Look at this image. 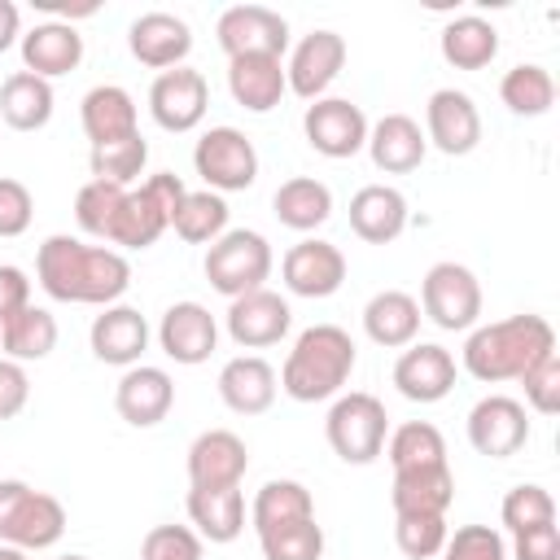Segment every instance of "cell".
Masks as SVG:
<instances>
[{"mask_svg":"<svg viewBox=\"0 0 560 560\" xmlns=\"http://www.w3.org/2000/svg\"><path fill=\"white\" fill-rule=\"evenodd\" d=\"M39 289L52 302L74 306H114L131 284V262L109 245H88L79 236H48L35 254Z\"/></svg>","mask_w":560,"mask_h":560,"instance_id":"cell-1","label":"cell"},{"mask_svg":"<svg viewBox=\"0 0 560 560\" xmlns=\"http://www.w3.org/2000/svg\"><path fill=\"white\" fill-rule=\"evenodd\" d=\"M551 350H556V332L542 315H508V319H494V324H481L468 332L464 372L486 385L521 381V372L534 368Z\"/></svg>","mask_w":560,"mask_h":560,"instance_id":"cell-2","label":"cell"},{"mask_svg":"<svg viewBox=\"0 0 560 560\" xmlns=\"http://www.w3.org/2000/svg\"><path fill=\"white\" fill-rule=\"evenodd\" d=\"M354 341L346 328L337 324H311L306 332H298L284 368H280V389L293 402H324L332 394H341V385L354 372Z\"/></svg>","mask_w":560,"mask_h":560,"instance_id":"cell-3","label":"cell"},{"mask_svg":"<svg viewBox=\"0 0 560 560\" xmlns=\"http://www.w3.org/2000/svg\"><path fill=\"white\" fill-rule=\"evenodd\" d=\"M184 192H188L184 179L171 175V171L153 175L140 188H127L118 210H114V219H109V228H105V245L109 249H149L171 228Z\"/></svg>","mask_w":560,"mask_h":560,"instance_id":"cell-4","label":"cell"},{"mask_svg":"<svg viewBox=\"0 0 560 560\" xmlns=\"http://www.w3.org/2000/svg\"><path fill=\"white\" fill-rule=\"evenodd\" d=\"M66 534V508L57 494L35 490L18 477L0 481V542L18 551H44L61 542Z\"/></svg>","mask_w":560,"mask_h":560,"instance_id":"cell-5","label":"cell"},{"mask_svg":"<svg viewBox=\"0 0 560 560\" xmlns=\"http://www.w3.org/2000/svg\"><path fill=\"white\" fill-rule=\"evenodd\" d=\"M324 433H328V446L337 451V459H346V464H372L385 451V438H389L385 402L376 394L350 389V394H341L328 407Z\"/></svg>","mask_w":560,"mask_h":560,"instance_id":"cell-6","label":"cell"},{"mask_svg":"<svg viewBox=\"0 0 560 560\" xmlns=\"http://www.w3.org/2000/svg\"><path fill=\"white\" fill-rule=\"evenodd\" d=\"M271 276V245L254 228H228L210 249H206V280L223 298H241L262 289Z\"/></svg>","mask_w":560,"mask_h":560,"instance_id":"cell-7","label":"cell"},{"mask_svg":"<svg viewBox=\"0 0 560 560\" xmlns=\"http://www.w3.org/2000/svg\"><path fill=\"white\" fill-rule=\"evenodd\" d=\"M192 166L210 192H245L258 179V149L241 127H210L192 149Z\"/></svg>","mask_w":560,"mask_h":560,"instance_id":"cell-8","label":"cell"},{"mask_svg":"<svg viewBox=\"0 0 560 560\" xmlns=\"http://www.w3.org/2000/svg\"><path fill=\"white\" fill-rule=\"evenodd\" d=\"M420 311L442 332H464L481 315V284L464 262H433L420 280Z\"/></svg>","mask_w":560,"mask_h":560,"instance_id":"cell-9","label":"cell"},{"mask_svg":"<svg viewBox=\"0 0 560 560\" xmlns=\"http://www.w3.org/2000/svg\"><path fill=\"white\" fill-rule=\"evenodd\" d=\"M219 48L232 57H284L289 48V22L267 4H232L214 22Z\"/></svg>","mask_w":560,"mask_h":560,"instance_id":"cell-10","label":"cell"},{"mask_svg":"<svg viewBox=\"0 0 560 560\" xmlns=\"http://www.w3.org/2000/svg\"><path fill=\"white\" fill-rule=\"evenodd\" d=\"M302 136L315 153L341 162L368 144V114L346 96H319L302 114Z\"/></svg>","mask_w":560,"mask_h":560,"instance_id":"cell-11","label":"cell"},{"mask_svg":"<svg viewBox=\"0 0 560 560\" xmlns=\"http://www.w3.org/2000/svg\"><path fill=\"white\" fill-rule=\"evenodd\" d=\"M210 109V83L201 70L192 66H175V70H162L149 88V114L162 131H192Z\"/></svg>","mask_w":560,"mask_h":560,"instance_id":"cell-12","label":"cell"},{"mask_svg":"<svg viewBox=\"0 0 560 560\" xmlns=\"http://www.w3.org/2000/svg\"><path fill=\"white\" fill-rule=\"evenodd\" d=\"M280 280L298 298H332L346 284V254L332 241L306 236L280 258Z\"/></svg>","mask_w":560,"mask_h":560,"instance_id":"cell-13","label":"cell"},{"mask_svg":"<svg viewBox=\"0 0 560 560\" xmlns=\"http://www.w3.org/2000/svg\"><path fill=\"white\" fill-rule=\"evenodd\" d=\"M468 442L477 455L490 459H508L529 442V420H525V402L508 398V394H486L481 402H472L468 411Z\"/></svg>","mask_w":560,"mask_h":560,"instance_id":"cell-14","label":"cell"},{"mask_svg":"<svg viewBox=\"0 0 560 560\" xmlns=\"http://www.w3.org/2000/svg\"><path fill=\"white\" fill-rule=\"evenodd\" d=\"M424 140L442 149L446 158H464L481 144V114L468 92L459 88H438L424 105Z\"/></svg>","mask_w":560,"mask_h":560,"instance_id":"cell-15","label":"cell"},{"mask_svg":"<svg viewBox=\"0 0 560 560\" xmlns=\"http://www.w3.org/2000/svg\"><path fill=\"white\" fill-rule=\"evenodd\" d=\"M158 346L171 363L197 368L214 354L219 346V324L201 302H171L162 324H158Z\"/></svg>","mask_w":560,"mask_h":560,"instance_id":"cell-16","label":"cell"},{"mask_svg":"<svg viewBox=\"0 0 560 560\" xmlns=\"http://www.w3.org/2000/svg\"><path fill=\"white\" fill-rule=\"evenodd\" d=\"M114 407L118 416L131 424V429H153L171 416L175 407V381L166 368H153V363H136L118 376V389H114Z\"/></svg>","mask_w":560,"mask_h":560,"instance_id":"cell-17","label":"cell"},{"mask_svg":"<svg viewBox=\"0 0 560 560\" xmlns=\"http://www.w3.org/2000/svg\"><path fill=\"white\" fill-rule=\"evenodd\" d=\"M346 66V39L337 31H311L298 39L289 66H284V79H289V92H298L302 101H319L332 79L341 74Z\"/></svg>","mask_w":560,"mask_h":560,"instance_id":"cell-18","label":"cell"},{"mask_svg":"<svg viewBox=\"0 0 560 560\" xmlns=\"http://www.w3.org/2000/svg\"><path fill=\"white\" fill-rule=\"evenodd\" d=\"M289 324H293V311H289V302H284L280 293H271V289L241 293V298H232V306H228V337H232L236 346H245V350H262V346L284 341Z\"/></svg>","mask_w":560,"mask_h":560,"instance_id":"cell-19","label":"cell"},{"mask_svg":"<svg viewBox=\"0 0 560 560\" xmlns=\"http://www.w3.org/2000/svg\"><path fill=\"white\" fill-rule=\"evenodd\" d=\"M394 385L411 402H442L455 389V359L446 346L411 341L394 363Z\"/></svg>","mask_w":560,"mask_h":560,"instance_id":"cell-20","label":"cell"},{"mask_svg":"<svg viewBox=\"0 0 560 560\" xmlns=\"http://www.w3.org/2000/svg\"><path fill=\"white\" fill-rule=\"evenodd\" d=\"M127 48H131V57H136L140 66H149V70H175V66H184V57L192 52V31H188L184 18L153 9V13H140V18L131 22Z\"/></svg>","mask_w":560,"mask_h":560,"instance_id":"cell-21","label":"cell"},{"mask_svg":"<svg viewBox=\"0 0 560 560\" xmlns=\"http://www.w3.org/2000/svg\"><path fill=\"white\" fill-rule=\"evenodd\" d=\"M88 341H92V354L101 363H109V368H136L140 354L149 350V319L136 306H122V302L101 306V315L92 319Z\"/></svg>","mask_w":560,"mask_h":560,"instance_id":"cell-22","label":"cell"},{"mask_svg":"<svg viewBox=\"0 0 560 560\" xmlns=\"http://www.w3.org/2000/svg\"><path fill=\"white\" fill-rule=\"evenodd\" d=\"M249 446L232 429H206L188 446V486H241Z\"/></svg>","mask_w":560,"mask_h":560,"instance_id":"cell-23","label":"cell"},{"mask_svg":"<svg viewBox=\"0 0 560 560\" xmlns=\"http://www.w3.org/2000/svg\"><path fill=\"white\" fill-rule=\"evenodd\" d=\"M18 44H22V70H31L39 79L70 74L83 61V35L74 31V22H61V18L35 22Z\"/></svg>","mask_w":560,"mask_h":560,"instance_id":"cell-24","label":"cell"},{"mask_svg":"<svg viewBox=\"0 0 560 560\" xmlns=\"http://www.w3.org/2000/svg\"><path fill=\"white\" fill-rule=\"evenodd\" d=\"M363 149L372 153V166L376 171L407 175V171H416L424 162L429 140H424V131H420V122L411 114H385V118H376L368 127V144Z\"/></svg>","mask_w":560,"mask_h":560,"instance_id":"cell-25","label":"cell"},{"mask_svg":"<svg viewBox=\"0 0 560 560\" xmlns=\"http://www.w3.org/2000/svg\"><path fill=\"white\" fill-rule=\"evenodd\" d=\"M276 389H280L276 368L262 354H236L219 372V398L236 416H262L276 402Z\"/></svg>","mask_w":560,"mask_h":560,"instance_id":"cell-26","label":"cell"},{"mask_svg":"<svg viewBox=\"0 0 560 560\" xmlns=\"http://www.w3.org/2000/svg\"><path fill=\"white\" fill-rule=\"evenodd\" d=\"M350 228L368 245H389L407 228V197L389 184H363L350 197Z\"/></svg>","mask_w":560,"mask_h":560,"instance_id":"cell-27","label":"cell"},{"mask_svg":"<svg viewBox=\"0 0 560 560\" xmlns=\"http://www.w3.org/2000/svg\"><path fill=\"white\" fill-rule=\"evenodd\" d=\"M188 521L201 542H236L245 534V490L241 486H192Z\"/></svg>","mask_w":560,"mask_h":560,"instance_id":"cell-28","label":"cell"},{"mask_svg":"<svg viewBox=\"0 0 560 560\" xmlns=\"http://www.w3.org/2000/svg\"><path fill=\"white\" fill-rule=\"evenodd\" d=\"M451 499H455V477L446 464L394 472V486H389L394 516H446Z\"/></svg>","mask_w":560,"mask_h":560,"instance_id":"cell-29","label":"cell"},{"mask_svg":"<svg viewBox=\"0 0 560 560\" xmlns=\"http://www.w3.org/2000/svg\"><path fill=\"white\" fill-rule=\"evenodd\" d=\"M228 92L249 114H271L289 92L280 57H232L228 61Z\"/></svg>","mask_w":560,"mask_h":560,"instance_id":"cell-30","label":"cell"},{"mask_svg":"<svg viewBox=\"0 0 560 560\" xmlns=\"http://www.w3.org/2000/svg\"><path fill=\"white\" fill-rule=\"evenodd\" d=\"M79 122H83V136L92 144H109V140H122V136H136L140 131L136 101L118 83H96L83 96V105H79Z\"/></svg>","mask_w":560,"mask_h":560,"instance_id":"cell-31","label":"cell"},{"mask_svg":"<svg viewBox=\"0 0 560 560\" xmlns=\"http://www.w3.org/2000/svg\"><path fill=\"white\" fill-rule=\"evenodd\" d=\"M420 302L411 298V293H402V289H381V293H372L368 298V306H363V332L376 341V346H385V350H402V346H411L416 341V332H420Z\"/></svg>","mask_w":560,"mask_h":560,"instance_id":"cell-32","label":"cell"},{"mask_svg":"<svg viewBox=\"0 0 560 560\" xmlns=\"http://www.w3.org/2000/svg\"><path fill=\"white\" fill-rule=\"evenodd\" d=\"M271 210H276V219H280L284 228H293V232H315V228H324L328 214H332V188H328L324 179H315V175H293V179H284V184L276 188Z\"/></svg>","mask_w":560,"mask_h":560,"instance_id":"cell-33","label":"cell"},{"mask_svg":"<svg viewBox=\"0 0 560 560\" xmlns=\"http://www.w3.org/2000/svg\"><path fill=\"white\" fill-rule=\"evenodd\" d=\"M0 118L13 131H39L52 118V83L31 74V70H13L0 83Z\"/></svg>","mask_w":560,"mask_h":560,"instance_id":"cell-34","label":"cell"},{"mask_svg":"<svg viewBox=\"0 0 560 560\" xmlns=\"http://www.w3.org/2000/svg\"><path fill=\"white\" fill-rule=\"evenodd\" d=\"M438 48L442 57L455 66V70H481L499 57V31L477 18V13H464V18H451L438 35Z\"/></svg>","mask_w":560,"mask_h":560,"instance_id":"cell-35","label":"cell"},{"mask_svg":"<svg viewBox=\"0 0 560 560\" xmlns=\"http://www.w3.org/2000/svg\"><path fill=\"white\" fill-rule=\"evenodd\" d=\"M0 350L13 363H39V359H48L57 350V319H52V311H44L35 302L26 311H18L9 324H0Z\"/></svg>","mask_w":560,"mask_h":560,"instance_id":"cell-36","label":"cell"},{"mask_svg":"<svg viewBox=\"0 0 560 560\" xmlns=\"http://www.w3.org/2000/svg\"><path fill=\"white\" fill-rule=\"evenodd\" d=\"M306 516H315V503H311V490L293 477L267 481L249 503V521H254L258 534H267L276 525H289V521H306Z\"/></svg>","mask_w":560,"mask_h":560,"instance_id":"cell-37","label":"cell"},{"mask_svg":"<svg viewBox=\"0 0 560 560\" xmlns=\"http://www.w3.org/2000/svg\"><path fill=\"white\" fill-rule=\"evenodd\" d=\"M499 96H503V105H508L512 114H521V118H538V114H547L551 101H556V79H551L547 66H538V61H521V66H512V70L503 74Z\"/></svg>","mask_w":560,"mask_h":560,"instance_id":"cell-38","label":"cell"},{"mask_svg":"<svg viewBox=\"0 0 560 560\" xmlns=\"http://www.w3.org/2000/svg\"><path fill=\"white\" fill-rule=\"evenodd\" d=\"M171 228H175V236L188 241V245H214V241L228 232V201H223L219 192H210V188L184 192V201H179Z\"/></svg>","mask_w":560,"mask_h":560,"instance_id":"cell-39","label":"cell"},{"mask_svg":"<svg viewBox=\"0 0 560 560\" xmlns=\"http://www.w3.org/2000/svg\"><path fill=\"white\" fill-rule=\"evenodd\" d=\"M385 455H389L394 472L446 464V438H442L438 424H429V420H407V424H398V429L385 438Z\"/></svg>","mask_w":560,"mask_h":560,"instance_id":"cell-40","label":"cell"},{"mask_svg":"<svg viewBox=\"0 0 560 560\" xmlns=\"http://www.w3.org/2000/svg\"><path fill=\"white\" fill-rule=\"evenodd\" d=\"M149 162V144L144 136H122V140H109V144H92L88 153V166H92V179H105V184H118L127 188Z\"/></svg>","mask_w":560,"mask_h":560,"instance_id":"cell-41","label":"cell"},{"mask_svg":"<svg viewBox=\"0 0 560 560\" xmlns=\"http://www.w3.org/2000/svg\"><path fill=\"white\" fill-rule=\"evenodd\" d=\"M258 542H262L267 560H319L324 556V525L315 516L289 521V525H276V529L258 534Z\"/></svg>","mask_w":560,"mask_h":560,"instance_id":"cell-42","label":"cell"},{"mask_svg":"<svg viewBox=\"0 0 560 560\" xmlns=\"http://www.w3.org/2000/svg\"><path fill=\"white\" fill-rule=\"evenodd\" d=\"M499 516H503V525H508L512 534L534 529V525H551V521H556V499H551L542 486L521 481V486H512V490L503 494Z\"/></svg>","mask_w":560,"mask_h":560,"instance_id":"cell-43","label":"cell"},{"mask_svg":"<svg viewBox=\"0 0 560 560\" xmlns=\"http://www.w3.org/2000/svg\"><path fill=\"white\" fill-rule=\"evenodd\" d=\"M446 516H394V542L407 560L442 556L446 547Z\"/></svg>","mask_w":560,"mask_h":560,"instance_id":"cell-44","label":"cell"},{"mask_svg":"<svg viewBox=\"0 0 560 560\" xmlns=\"http://www.w3.org/2000/svg\"><path fill=\"white\" fill-rule=\"evenodd\" d=\"M122 192H127V188H118V184L88 179V184L79 188V197H74V219H79V228H83L88 236L105 241V228H109V219H114Z\"/></svg>","mask_w":560,"mask_h":560,"instance_id":"cell-45","label":"cell"},{"mask_svg":"<svg viewBox=\"0 0 560 560\" xmlns=\"http://www.w3.org/2000/svg\"><path fill=\"white\" fill-rule=\"evenodd\" d=\"M201 534L188 525H153L140 542V560H201Z\"/></svg>","mask_w":560,"mask_h":560,"instance_id":"cell-46","label":"cell"},{"mask_svg":"<svg viewBox=\"0 0 560 560\" xmlns=\"http://www.w3.org/2000/svg\"><path fill=\"white\" fill-rule=\"evenodd\" d=\"M442 560H508V542L490 525H459L455 534H446Z\"/></svg>","mask_w":560,"mask_h":560,"instance_id":"cell-47","label":"cell"},{"mask_svg":"<svg viewBox=\"0 0 560 560\" xmlns=\"http://www.w3.org/2000/svg\"><path fill=\"white\" fill-rule=\"evenodd\" d=\"M521 385H525V402L538 411V416H556L560 411V354H542L534 368L521 372Z\"/></svg>","mask_w":560,"mask_h":560,"instance_id":"cell-48","label":"cell"},{"mask_svg":"<svg viewBox=\"0 0 560 560\" xmlns=\"http://www.w3.org/2000/svg\"><path fill=\"white\" fill-rule=\"evenodd\" d=\"M35 219V197L22 179L0 175V236H22Z\"/></svg>","mask_w":560,"mask_h":560,"instance_id":"cell-49","label":"cell"},{"mask_svg":"<svg viewBox=\"0 0 560 560\" xmlns=\"http://www.w3.org/2000/svg\"><path fill=\"white\" fill-rule=\"evenodd\" d=\"M512 556L516 560H560V529H556V521L512 534Z\"/></svg>","mask_w":560,"mask_h":560,"instance_id":"cell-50","label":"cell"},{"mask_svg":"<svg viewBox=\"0 0 560 560\" xmlns=\"http://www.w3.org/2000/svg\"><path fill=\"white\" fill-rule=\"evenodd\" d=\"M31 398V376L22 363L0 359V420H13Z\"/></svg>","mask_w":560,"mask_h":560,"instance_id":"cell-51","label":"cell"},{"mask_svg":"<svg viewBox=\"0 0 560 560\" xmlns=\"http://www.w3.org/2000/svg\"><path fill=\"white\" fill-rule=\"evenodd\" d=\"M26 306H31V280H26V271L13 267V262H4L0 267V324H9Z\"/></svg>","mask_w":560,"mask_h":560,"instance_id":"cell-52","label":"cell"},{"mask_svg":"<svg viewBox=\"0 0 560 560\" xmlns=\"http://www.w3.org/2000/svg\"><path fill=\"white\" fill-rule=\"evenodd\" d=\"M22 39V13L13 0H0V52H9Z\"/></svg>","mask_w":560,"mask_h":560,"instance_id":"cell-53","label":"cell"},{"mask_svg":"<svg viewBox=\"0 0 560 560\" xmlns=\"http://www.w3.org/2000/svg\"><path fill=\"white\" fill-rule=\"evenodd\" d=\"M0 560H26V551H18V547H4V542H0Z\"/></svg>","mask_w":560,"mask_h":560,"instance_id":"cell-54","label":"cell"},{"mask_svg":"<svg viewBox=\"0 0 560 560\" xmlns=\"http://www.w3.org/2000/svg\"><path fill=\"white\" fill-rule=\"evenodd\" d=\"M57 560H88V556H79V551H70V556H57Z\"/></svg>","mask_w":560,"mask_h":560,"instance_id":"cell-55","label":"cell"}]
</instances>
